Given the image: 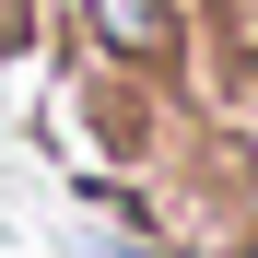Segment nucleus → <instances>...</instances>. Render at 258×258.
Returning <instances> with one entry per match:
<instances>
[{"instance_id": "1", "label": "nucleus", "mask_w": 258, "mask_h": 258, "mask_svg": "<svg viewBox=\"0 0 258 258\" xmlns=\"http://www.w3.org/2000/svg\"><path fill=\"white\" fill-rule=\"evenodd\" d=\"M71 35L94 47L106 71H188V35H200V0H71Z\"/></svg>"}, {"instance_id": "2", "label": "nucleus", "mask_w": 258, "mask_h": 258, "mask_svg": "<svg viewBox=\"0 0 258 258\" xmlns=\"http://www.w3.org/2000/svg\"><path fill=\"white\" fill-rule=\"evenodd\" d=\"M246 35H258V0H246Z\"/></svg>"}]
</instances>
